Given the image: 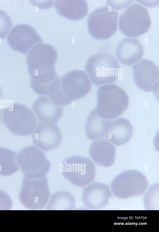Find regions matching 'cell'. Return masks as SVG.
<instances>
[{
  "instance_id": "obj_17",
  "label": "cell",
  "mask_w": 159,
  "mask_h": 232,
  "mask_svg": "<svg viewBox=\"0 0 159 232\" xmlns=\"http://www.w3.org/2000/svg\"><path fill=\"white\" fill-rule=\"evenodd\" d=\"M144 54L143 47L136 39L126 38L118 44L116 56L119 61L125 65L131 66L139 62Z\"/></svg>"
},
{
  "instance_id": "obj_1",
  "label": "cell",
  "mask_w": 159,
  "mask_h": 232,
  "mask_svg": "<svg viewBox=\"0 0 159 232\" xmlns=\"http://www.w3.org/2000/svg\"><path fill=\"white\" fill-rule=\"evenodd\" d=\"M57 59L56 50L49 44L39 43L30 50L26 62L32 88L44 89L59 77L55 67Z\"/></svg>"
},
{
  "instance_id": "obj_21",
  "label": "cell",
  "mask_w": 159,
  "mask_h": 232,
  "mask_svg": "<svg viewBox=\"0 0 159 232\" xmlns=\"http://www.w3.org/2000/svg\"><path fill=\"white\" fill-rule=\"evenodd\" d=\"M108 120L101 117L95 109L89 113L85 124L86 134L89 139H101L107 132Z\"/></svg>"
},
{
  "instance_id": "obj_11",
  "label": "cell",
  "mask_w": 159,
  "mask_h": 232,
  "mask_svg": "<svg viewBox=\"0 0 159 232\" xmlns=\"http://www.w3.org/2000/svg\"><path fill=\"white\" fill-rule=\"evenodd\" d=\"M61 88L70 104L86 96L91 90V81L84 71L75 70L66 73L61 79Z\"/></svg>"
},
{
  "instance_id": "obj_25",
  "label": "cell",
  "mask_w": 159,
  "mask_h": 232,
  "mask_svg": "<svg viewBox=\"0 0 159 232\" xmlns=\"http://www.w3.org/2000/svg\"><path fill=\"white\" fill-rule=\"evenodd\" d=\"M12 25L10 16L5 12L0 10V39L6 37Z\"/></svg>"
},
{
  "instance_id": "obj_27",
  "label": "cell",
  "mask_w": 159,
  "mask_h": 232,
  "mask_svg": "<svg viewBox=\"0 0 159 232\" xmlns=\"http://www.w3.org/2000/svg\"><path fill=\"white\" fill-rule=\"evenodd\" d=\"M107 6H110L114 10H119L123 9L127 7L132 2V1H121L117 2V1H107Z\"/></svg>"
},
{
  "instance_id": "obj_19",
  "label": "cell",
  "mask_w": 159,
  "mask_h": 232,
  "mask_svg": "<svg viewBox=\"0 0 159 232\" xmlns=\"http://www.w3.org/2000/svg\"><path fill=\"white\" fill-rule=\"evenodd\" d=\"M132 126L127 119L120 118L108 120L106 138L116 146H118L127 143L133 134Z\"/></svg>"
},
{
  "instance_id": "obj_2",
  "label": "cell",
  "mask_w": 159,
  "mask_h": 232,
  "mask_svg": "<svg viewBox=\"0 0 159 232\" xmlns=\"http://www.w3.org/2000/svg\"><path fill=\"white\" fill-rule=\"evenodd\" d=\"M97 104L95 109L101 118L111 120L120 116L128 108L129 100L125 91L116 84L99 87L97 92Z\"/></svg>"
},
{
  "instance_id": "obj_22",
  "label": "cell",
  "mask_w": 159,
  "mask_h": 232,
  "mask_svg": "<svg viewBox=\"0 0 159 232\" xmlns=\"http://www.w3.org/2000/svg\"><path fill=\"white\" fill-rule=\"evenodd\" d=\"M73 195L67 191H60L53 193L50 198L46 209L47 210H71L76 206Z\"/></svg>"
},
{
  "instance_id": "obj_9",
  "label": "cell",
  "mask_w": 159,
  "mask_h": 232,
  "mask_svg": "<svg viewBox=\"0 0 159 232\" xmlns=\"http://www.w3.org/2000/svg\"><path fill=\"white\" fill-rule=\"evenodd\" d=\"M118 13L108 6L98 7L87 18L89 33L94 38L103 40L112 36L117 30Z\"/></svg>"
},
{
  "instance_id": "obj_23",
  "label": "cell",
  "mask_w": 159,
  "mask_h": 232,
  "mask_svg": "<svg viewBox=\"0 0 159 232\" xmlns=\"http://www.w3.org/2000/svg\"><path fill=\"white\" fill-rule=\"evenodd\" d=\"M17 153L5 147H0V175H11L20 169L16 161Z\"/></svg>"
},
{
  "instance_id": "obj_12",
  "label": "cell",
  "mask_w": 159,
  "mask_h": 232,
  "mask_svg": "<svg viewBox=\"0 0 159 232\" xmlns=\"http://www.w3.org/2000/svg\"><path fill=\"white\" fill-rule=\"evenodd\" d=\"M133 78L137 86L143 91L159 92V70L152 61L143 58L132 67Z\"/></svg>"
},
{
  "instance_id": "obj_16",
  "label": "cell",
  "mask_w": 159,
  "mask_h": 232,
  "mask_svg": "<svg viewBox=\"0 0 159 232\" xmlns=\"http://www.w3.org/2000/svg\"><path fill=\"white\" fill-rule=\"evenodd\" d=\"M32 109L38 121L47 124L57 123L63 112L62 106L55 104L46 96H39L36 100Z\"/></svg>"
},
{
  "instance_id": "obj_20",
  "label": "cell",
  "mask_w": 159,
  "mask_h": 232,
  "mask_svg": "<svg viewBox=\"0 0 159 232\" xmlns=\"http://www.w3.org/2000/svg\"><path fill=\"white\" fill-rule=\"evenodd\" d=\"M57 12L71 20L84 17L88 12V6L84 0H57L55 4Z\"/></svg>"
},
{
  "instance_id": "obj_29",
  "label": "cell",
  "mask_w": 159,
  "mask_h": 232,
  "mask_svg": "<svg viewBox=\"0 0 159 232\" xmlns=\"http://www.w3.org/2000/svg\"><path fill=\"white\" fill-rule=\"evenodd\" d=\"M1 94V90L0 89V95Z\"/></svg>"
},
{
  "instance_id": "obj_15",
  "label": "cell",
  "mask_w": 159,
  "mask_h": 232,
  "mask_svg": "<svg viewBox=\"0 0 159 232\" xmlns=\"http://www.w3.org/2000/svg\"><path fill=\"white\" fill-rule=\"evenodd\" d=\"M33 143L45 152L58 147L62 140V134L55 124L39 123L32 134Z\"/></svg>"
},
{
  "instance_id": "obj_10",
  "label": "cell",
  "mask_w": 159,
  "mask_h": 232,
  "mask_svg": "<svg viewBox=\"0 0 159 232\" xmlns=\"http://www.w3.org/2000/svg\"><path fill=\"white\" fill-rule=\"evenodd\" d=\"M16 161L24 176L30 179L46 176L51 166L44 152L33 145L20 150L17 154Z\"/></svg>"
},
{
  "instance_id": "obj_26",
  "label": "cell",
  "mask_w": 159,
  "mask_h": 232,
  "mask_svg": "<svg viewBox=\"0 0 159 232\" xmlns=\"http://www.w3.org/2000/svg\"><path fill=\"white\" fill-rule=\"evenodd\" d=\"M12 206V202L9 195L5 192L0 190V210H10Z\"/></svg>"
},
{
  "instance_id": "obj_4",
  "label": "cell",
  "mask_w": 159,
  "mask_h": 232,
  "mask_svg": "<svg viewBox=\"0 0 159 232\" xmlns=\"http://www.w3.org/2000/svg\"><path fill=\"white\" fill-rule=\"evenodd\" d=\"M2 118L3 123L11 132L20 136L30 135L38 124L31 109L18 103L6 106L2 110Z\"/></svg>"
},
{
  "instance_id": "obj_14",
  "label": "cell",
  "mask_w": 159,
  "mask_h": 232,
  "mask_svg": "<svg viewBox=\"0 0 159 232\" xmlns=\"http://www.w3.org/2000/svg\"><path fill=\"white\" fill-rule=\"evenodd\" d=\"M112 198V194L109 186L99 182L92 183L85 186L82 194L84 206L92 210L106 207L110 203Z\"/></svg>"
},
{
  "instance_id": "obj_13",
  "label": "cell",
  "mask_w": 159,
  "mask_h": 232,
  "mask_svg": "<svg viewBox=\"0 0 159 232\" xmlns=\"http://www.w3.org/2000/svg\"><path fill=\"white\" fill-rule=\"evenodd\" d=\"M7 43L13 50L24 54L28 53L36 44L42 43V40L35 30L26 24L14 26L7 36Z\"/></svg>"
},
{
  "instance_id": "obj_28",
  "label": "cell",
  "mask_w": 159,
  "mask_h": 232,
  "mask_svg": "<svg viewBox=\"0 0 159 232\" xmlns=\"http://www.w3.org/2000/svg\"><path fill=\"white\" fill-rule=\"evenodd\" d=\"M2 118V112L1 109H0V123L1 120Z\"/></svg>"
},
{
  "instance_id": "obj_18",
  "label": "cell",
  "mask_w": 159,
  "mask_h": 232,
  "mask_svg": "<svg viewBox=\"0 0 159 232\" xmlns=\"http://www.w3.org/2000/svg\"><path fill=\"white\" fill-rule=\"evenodd\" d=\"M89 152L91 159L98 166L108 167L115 163L116 147L105 139L93 142L90 145Z\"/></svg>"
},
{
  "instance_id": "obj_6",
  "label": "cell",
  "mask_w": 159,
  "mask_h": 232,
  "mask_svg": "<svg viewBox=\"0 0 159 232\" xmlns=\"http://www.w3.org/2000/svg\"><path fill=\"white\" fill-rule=\"evenodd\" d=\"M51 195L46 176L35 179L24 177L19 199L22 205L30 210H40L46 206Z\"/></svg>"
},
{
  "instance_id": "obj_7",
  "label": "cell",
  "mask_w": 159,
  "mask_h": 232,
  "mask_svg": "<svg viewBox=\"0 0 159 232\" xmlns=\"http://www.w3.org/2000/svg\"><path fill=\"white\" fill-rule=\"evenodd\" d=\"M151 25L147 8L134 3L123 11L120 16L118 26L120 31L130 38L139 37L147 32Z\"/></svg>"
},
{
  "instance_id": "obj_24",
  "label": "cell",
  "mask_w": 159,
  "mask_h": 232,
  "mask_svg": "<svg viewBox=\"0 0 159 232\" xmlns=\"http://www.w3.org/2000/svg\"><path fill=\"white\" fill-rule=\"evenodd\" d=\"M144 193L143 197V202L146 210H159V183H155L151 185Z\"/></svg>"
},
{
  "instance_id": "obj_8",
  "label": "cell",
  "mask_w": 159,
  "mask_h": 232,
  "mask_svg": "<svg viewBox=\"0 0 159 232\" xmlns=\"http://www.w3.org/2000/svg\"><path fill=\"white\" fill-rule=\"evenodd\" d=\"M61 172L64 177L73 185L84 187L94 180L96 167L89 158L74 155L64 160Z\"/></svg>"
},
{
  "instance_id": "obj_3",
  "label": "cell",
  "mask_w": 159,
  "mask_h": 232,
  "mask_svg": "<svg viewBox=\"0 0 159 232\" xmlns=\"http://www.w3.org/2000/svg\"><path fill=\"white\" fill-rule=\"evenodd\" d=\"M85 70L92 82L97 86L114 83L121 71L117 59L106 52L92 55L87 61Z\"/></svg>"
},
{
  "instance_id": "obj_5",
  "label": "cell",
  "mask_w": 159,
  "mask_h": 232,
  "mask_svg": "<svg viewBox=\"0 0 159 232\" xmlns=\"http://www.w3.org/2000/svg\"><path fill=\"white\" fill-rule=\"evenodd\" d=\"M147 177L140 171H124L112 180L110 185L112 194L115 197L126 199L141 196L148 188Z\"/></svg>"
}]
</instances>
